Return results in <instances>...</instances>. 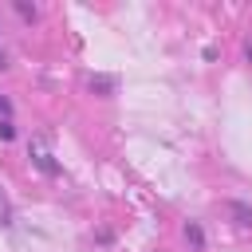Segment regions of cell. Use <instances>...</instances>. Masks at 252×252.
I'll return each instance as SVG.
<instances>
[{
	"label": "cell",
	"instance_id": "6da1fadb",
	"mask_svg": "<svg viewBox=\"0 0 252 252\" xmlns=\"http://www.w3.org/2000/svg\"><path fill=\"white\" fill-rule=\"evenodd\" d=\"M32 158H35V165H39L43 173H59V165L51 161V154H47V150H39V146H35V150H32Z\"/></svg>",
	"mask_w": 252,
	"mask_h": 252
},
{
	"label": "cell",
	"instance_id": "7a4b0ae2",
	"mask_svg": "<svg viewBox=\"0 0 252 252\" xmlns=\"http://www.w3.org/2000/svg\"><path fill=\"white\" fill-rule=\"evenodd\" d=\"M224 209H228V213H232V217H240V220H236V224H252V209H248V205H240V201H228V205H224Z\"/></svg>",
	"mask_w": 252,
	"mask_h": 252
},
{
	"label": "cell",
	"instance_id": "3957f363",
	"mask_svg": "<svg viewBox=\"0 0 252 252\" xmlns=\"http://www.w3.org/2000/svg\"><path fill=\"white\" fill-rule=\"evenodd\" d=\"M12 220V205H8V193L0 189V224H8Z\"/></svg>",
	"mask_w": 252,
	"mask_h": 252
}]
</instances>
